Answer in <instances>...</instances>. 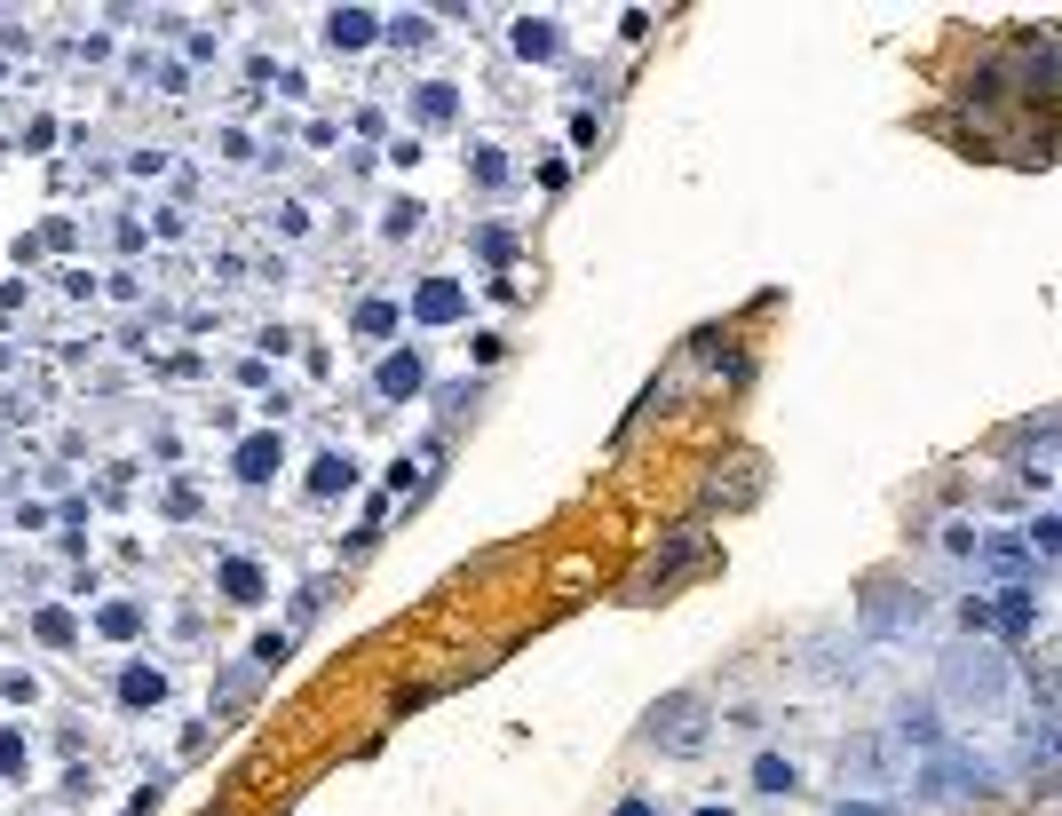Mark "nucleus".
I'll list each match as a JSON object with an SVG mask.
<instances>
[{"label":"nucleus","mask_w":1062,"mask_h":816,"mask_svg":"<svg viewBox=\"0 0 1062 816\" xmlns=\"http://www.w3.org/2000/svg\"><path fill=\"white\" fill-rule=\"evenodd\" d=\"M999 793V769L991 761H975V753H928L920 761V801H936V809H959V801H991Z\"/></svg>","instance_id":"obj_1"},{"label":"nucleus","mask_w":1062,"mask_h":816,"mask_svg":"<svg viewBox=\"0 0 1062 816\" xmlns=\"http://www.w3.org/2000/svg\"><path fill=\"white\" fill-rule=\"evenodd\" d=\"M753 785H761V793H793L801 777H793V761H777V753H761V761H753Z\"/></svg>","instance_id":"obj_2"},{"label":"nucleus","mask_w":1062,"mask_h":816,"mask_svg":"<svg viewBox=\"0 0 1062 816\" xmlns=\"http://www.w3.org/2000/svg\"><path fill=\"white\" fill-rule=\"evenodd\" d=\"M690 714H698L690 698H674V706L658 714V721H666V745H698V721H690Z\"/></svg>","instance_id":"obj_3"},{"label":"nucleus","mask_w":1062,"mask_h":816,"mask_svg":"<svg viewBox=\"0 0 1062 816\" xmlns=\"http://www.w3.org/2000/svg\"><path fill=\"white\" fill-rule=\"evenodd\" d=\"M983 555H991V563H999V571H1023V539H991V547H983Z\"/></svg>","instance_id":"obj_4"},{"label":"nucleus","mask_w":1062,"mask_h":816,"mask_svg":"<svg viewBox=\"0 0 1062 816\" xmlns=\"http://www.w3.org/2000/svg\"><path fill=\"white\" fill-rule=\"evenodd\" d=\"M841 816H896V809H872V801H841Z\"/></svg>","instance_id":"obj_5"},{"label":"nucleus","mask_w":1062,"mask_h":816,"mask_svg":"<svg viewBox=\"0 0 1062 816\" xmlns=\"http://www.w3.org/2000/svg\"><path fill=\"white\" fill-rule=\"evenodd\" d=\"M619 816H650V809H642V801H627V809H619Z\"/></svg>","instance_id":"obj_6"},{"label":"nucleus","mask_w":1062,"mask_h":816,"mask_svg":"<svg viewBox=\"0 0 1062 816\" xmlns=\"http://www.w3.org/2000/svg\"><path fill=\"white\" fill-rule=\"evenodd\" d=\"M698 816H730V809H698Z\"/></svg>","instance_id":"obj_7"}]
</instances>
